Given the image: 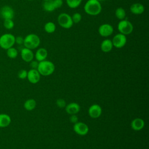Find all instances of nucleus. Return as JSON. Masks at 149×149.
I'll use <instances>...</instances> for the list:
<instances>
[{
	"instance_id": "7ed1b4c3",
	"label": "nucleus",
	"mask_w": 149,
	"mask_h": 149,
	"mask_svg": "<svg viewBox=\"0 0 149 149\" xmlns=\"http://www.w3.org/2000/svg\"><path fill=\"white\" fill-rule=\"evenodd\" d=\"M40 41V38L38 35L34 33H30L27 34L24 38L23 45L24 47L33 50L39 47Z\"/></svg>"
},
{
	"instance_id": "c756f323",
	"label": "nucleus",
	"mask_w": 149,
	"mask_h": 149,
	"mask_svg": "<svg viewBox=\"0 0 149 149\" xmlns=\"http://www.w3.org/2000/svg\"><path fill=\"white\" fill-rule=\"evenodd\" d=\"M52 1L56 9L61 8L63 3V0H52Z\"/></svg>"
},
{
	"instance_id": "2eb2a0df",
	"label": "nucleus",
	"mask_w": 149,
	"mask_h": 149,
	"mask_svg": "<svg viewBox=\"0 0 149 149\" xmlns=\"http://www.w3.org/2000/svg\"><path fill=\"white\" fill-rule=\"evenodd\" d=\"M145 125V123L143 119L139 118L134 119L130 123V126L133 130L140 131L142 130Z\"/></svg>"
},
{
	"instance_id": "f3484780",
	"label": "nucleus",
	"mask_w": 149,
	"mask_h": 149,
	"mask_svg": "<svg viewBox=\"0 0 149 149\" xmlns=\"http://www.w3.org/2000/svg\"><path fill=\"white\" fill-rule=\"evenodd\" d=\"M48 56V51L44 48H40L37 49L34 54V58L38 62L45 60Z\"/></svg>"
},
{
	"instance_id": "5701e85b",
	"label": "nucleus",
	"mask_w": 149,
	"mask_h": 149,
	"mask_svg": "<svg viewBox=\"0 0 149 149\" xmlns=\"http://www.w3.org/2000/svg\"><path fill=\"white\" fill-rule=\"evenodd\" d=\"M43 8L44 9L48 12H53L54 10H55L56 9L54 6V3L52 0H50V1H44L43 3Z\"/></svg>"
},
{
	"instance_id": "c85d7f7f",
	"label": "nucleus",
	"mask_w": 149,
	"mask_h": 149,
	"mask_svg": "<svg viewBox=\"0 0 149 149\" xmlns=\"http://www.w3.org/2000/svg\"><path fill=\"white\" fill-rule=\"evenodd\" d=\"M27 71L25 69H21L19 71L17 76L20 79H25L27 78Z\"/></svg>"
},
{
	"instance_id": "0eeeda50",
	"label": "nucleus",
	"mask_w": 149,
	"mask_h": 149,
	"mask_svg": "<svg viewBox=\"0 0 149 149\" xmlns=\"http://www.w3.org/2000/svg\"><path fill=\"white\" fill-rule=\"evenodd\" d=\"M126 36L120 33L116 34L113 36L112 40V42L113 47L116 48H123L127 42Z\"/></svg>"
},
{
	"instance_id": "20e7f679",
	"label": "nucleus",
	"mask_w": 149,
	"mask_h": 149,
	"mask_svg": "<svg viewBox=\"0 0 149 149\" xmlns=\"http://www.w3.org/2000/svg\"><path fill=\"white\" fill-rule=\"evenodd\" d=\"M15 44V36L10 33H5L0 37V47L3 49L13 47Z\"/></svg>"
},
{
	"instance_id": "dca6fc26",
	"label": "nucleus",
	"mask_w": 149,
	"mask_h": 149,
	"mask_svg": "<svg viewBox=\"0 0 149 149\" xmlns=\"http://www.w3.org/2000/svg\"><path fill=\"white\" fill-rule=\"evenodd\" d=\"M144 6L141 3H134L130 7V11L134 15H139L144 12Z\"/></svg>"
},
{
	"instance_id": "ddd939ff",
	"label": "nucleus",
	"mask_w": 149,
	"mask_h": 149,
	"mask_svg": "<svg viewBox=\"0 0 149 149\" xmlns=\"http://www.w3.org/2000/svg\"><path fill=\"white\" fill-rule=\"evenodd\" d=\"M20 56L24 62H30L34 58V54L31 49L23 47L20 51Z\"/></svg>"
},
{
	"instance_id": "1a4fd4ad",
	"label": "nucleus",
	"mask_w": 149,
	"mask_h": 149,
	"mask_svg": "<svg viewBox=\"0 0 149 149\" xmlns=\"http://www.w3.org/2000/svg\"><path fill=\"white\" fill-rule=\"evenodd\" d=\"M73 129L76 134L80 136H85L89 131V128L87 124L79 121L73 125Z\"/></svg>"
},
{
	"instance_id": "7c9ffc66",
	"label": "nucleus",
	"mask_w": 149,
	"mask_h": 149,
	"mask_svg": "<svg viewBox=\"0 0 149 149\" xmlns=\"http://www.w3.org/2000/svg\"><path fill=\"white\" fill-rule=\"evenodd\" d=\"M24 41V38L22 36H17L15 37V43L18 45H23Z\"/></svg>"
},
{
	"instance_id": "423d86ee",
	"label": "nucleus",
	"mask_w": 149,
	"mask_h": 149,
	"mask_svg": "<svg viewBox=\"0 0 149 149\" xmlns=\"http://www.w3.org/2000/svg\"><path fill=\"white\" fill-rule=\"evenodd\" d=\"M117 27L119 32L125 36L131 34L133 31V24L126 19L120 20L118 23Z\"/></svg>"
},
{
	"instance_id": "f257e3e1",
	"label": "nucleus",
	"mask_w": 149,
	"mask_h": 149,
	"mask_svg": "<svg viewBox=\"0 0 149 149\" xmlns=\"http://www.w3.org/2000/svg\"><path fill=\"white\" fill-rule=\"evenodd\" d=\"M84 12L90 16H97L102 10L101 2L97 0H88L84 5Z\"/></svg>"
},
{
	"instance_id": "a878e982",
	"label": "nucleus",
	"mask_w": 149,
	"mask_h": 149,
	"mask_svg": "<svg viewBox=\"0 0 149 149\" xmlns=\"http://www.w3.org/2000/svg\"><path fill=\"white\" fill-rule=\"evenodd\" d=\"M3 26L7 30H11L13 28L15 24L12 19H5L3 20Z\"/></svg>"
},
{
	"instance_id": "6e6552de",
	"label": "nucleus",
	"mask_w": 149,
	"mask_h": 149,
	"mask_svg": "<svg viewBox=\"0 0 149 149\" xmlns=\"http://www.w3.org/2000/svg\"><path fill=\"white\" fill-rule=\"evenodd\" d=\"M113 26L109 23H103L101 24L98 29L99 34L103 37L110 36L113 33Z\"/></svg>"
},
{
	"instance_id": "39448f33",
	"label": "nucleus",
	"mask_w": 149,
	"mask_h": 149,
	"mask_svg": "<svg viewBox=\"0 0 149 149\" xmlns=\"http://www.w3.org/2000/svg\"><path fill=\"white\" fill-rule=\"evenodd\" d=\"M57 21L59 25L63 29H69L73 25L71 16L67 13H60L58 16Z\"/></svg>"
},
{
	"instance_id": "4be33fe9",
	"label": "nucleus",
	"mask_w": 149,
	"mask_h": 149,
	"mask_svg": "<svg viewBox=\"0 0 149 149\" xmlns=\"http://www.w3.org/2000/svg\"><path fill=\"white\" fill-rule=\"evenodd\" d=\"M115 15L116 17L118 18L119 20H123V19H125V18L126 16V11L124 9V8H123L122 7H119V8H116V9L115 10Z\"/></svg>"
},
{
	"instance_id": "412c9836",
	"label": "nucleus",
	"mask_w": 149,
	"mask_h": 149,
	"mask_svg": "<svg viewBox=\"0 0 149 149\" xmlns=\"http://www.w3.org/2000/svg\"><path fill=\"white\" fill-rule=\"evenodd\" d=\"M44 29L46 33L51 34L56 30V25L52 22H48L44 24Z\"/></svg>"
},
{
	"instance_id": "f8f14e48",
	"label": "nucleus",
	"mask_w": 149,
	"mask_h": 149,
	"mask_svg": "<svg viewBox=\"0 0 149 149\" xmlns=\"http://www.w3.org/2000/svg\"><path fill=\"white\" fill-rule=\"evenodd\" d=\"M40 76L41 74L37 69H31L27 72V79L30 83L32 84H36L40 81Z\"/></svg>"
},
{
	"instance_id": "a211bd4d",
	"label": "nucleus",
	"mask_w": 149,
	"mask_h": 149,
	"mask_svg": "<svg viewBox=\"0 0 149 149\" xmlns=\"http://www.w3.org/2000/svg\"><path fill=\"white\" fill-rule=\"evenodd\" d=\"M113 46L112 42V40L110 39L106 38L104 40L100 45L101 50L105 53L109 52L112 49Z\"/></svg>"
},
{
	"instance_id": "9b49d317",
	"label": "nucleus",
	"mask_w": 149,
	"mask_h": 149,
	"mask_svg": "<svg viewBox=\"0 0 149 149\" xmlns=\"http://www.w3.org/2000/svg\"><path fill=\"white\" fill-rule=\"evenodd\" d=\"M88 113L91 118L97 119L101 115L102 108L98 104H93L89 107L88 109Z\"/></svg>"
},
{
	"instance_id": "4468645a",
	"label": "nucleus",
	"mask_w": 149,
	"mask_h": 149,
	"mask_svg": "<svg viewBox=\"0 0 149 149\" xmlns=\"http://www.w3.org/2000/svg\"><path fill=\"white\" fill-rule=\"evenodd\" d=\"M65 111L67 113L70 115L77 114L80 110V107L77 102H71L66 105Z\"/></svg>"
},
{
	"instance_id": "f03ea898",
	"label": "nucleus",
	"mask_w": 149,
	"mask_h": 149,
	"mask_svg": "<svg viewBox=\"0 0 149 149\" xmlns=\"http://www.w3.org/2000/svg\"><path fill=\"white\" fill-rule=\"evenodd\" d=\"M37 69L41 75L47 76L54 73L55 69V66L53 62L45 59L38 62Z\"/></svg>"
},
{
	"instance_id": "b1692460",
	"label": "nucleus",
	"mask_w": 149,
	"mask_h": 149,
	"mask_svg": "<svg viewBox=\"0 0 149 149\" xmlns=\"http://www.w3.org/2000/svg\"><path fill=\"white\" fill-rule=\"evenodd\" d=\"M6 55L10 59H15L18 55V51L13 47H10L6 49Z\"/></svg>"
},
{
	"instance_id": "9d476101",
	"label": "nucleus",
	"mask_w": 149,
	"mask_h": 149,
	"mask_svg": "<svg viewBox=\"0 0 149 149\" xmlns=\"http://www.w3.org/2000/svg\"><path fill=\"white\" fill-rule=\"evenodd\" d=\"M14 10L9 5H4L0 9V16L3 20L12 19L14 17Z\"/></svg>"
},
{
	"instance_id": "2f4dec72",
	"label": "nucleus",
	"mask_w": 149,
	"mask_h": 149,
	"mask_svg": "<svg viewBox=\"0 0 149 149\" xmlns=\"http://www.w3.org/2000/svg\"><path fill=\"white\" fill-rule=\"evenodd\" d=\"M69 120L71 123L74 124L78 122V117L76 114L70 115V118H69Z\"/></svg>"
},
{
	"instance_id": "aec40b11",
	"label": "nucleus",
	"mask_w": 149,
	"mask_h": 149,
	"mask_svg": "<svg viewBox=\"0 0 149 149\" xmlns=\"http://www.w3.org/2000/svg\"><path fill=\"white\" fill-rule=\"evenodd\" d=\"M36 105H37V102L36 100L33 98H30L27 100L23 104V107L24 109L28 111H31L34 109L36 107Z\"/></svg>"
},
{
	"instance_id": "cd10ccee",
	"label": "nucleus",
	"mask_w": 149,
	"mask_h": 149,
	"mask_svg": "<svg viewBox=\"0 0 149 149\" xmlns=\"http://www.w3.org/2000/svg\"><path fill=\"white\" fill-rule=\"evenodd\" d=\"M56 104L58 107L60 108H65L66 105V101H65L64 99L63 98H59L56 101Z\"/></svg>"
},
{
	"instance_id": "473e14b6",
	"label": "nucleus",
	"mask_w": 149,
	"mask_h": 149,
	"mask_svg": "<svg viewBox=\"0 0 149 149\" xmlns=\"http://www.w3.org/2000/svg\"><path fill=\"white\" fill-rule=\"evenodd\" d=\"M38 62L37 61H31L30 62V66L31 68V69H37L38 65Z\"/></svg>"
},
{
	"instance_id": "393cba45",
	"label": "nucleus",
	"mask_w": 149,
	"mask_h": 149,
	"mask_svg": "<svg viewBox=\"0 0 149 149\" xmlns=\"http://www.w3.org/2000/svg\"><path fill=\"white\" fill-rule=\"evenodd\" d=\"M82 0H66V2L68 7L72 9H74L80 6Z\"/></svg>"
},
{
	"instance_id": "f704fd0d",
	"label": "nucleus",
	"mask_w": 149,
	"mask_h": 149,
	"mask_svg": "<svg viewBox=\"0 0 149 149\" xmlns=\"http://www.w3.org/2000/svg\"><path fill=\"white\" fill-rule=\"evenodd\" d=\"M50 1V0H44V1Z\"/></svg>"
},
{
	"instance_id": "bb28decb",
	"label": "nucleus",
	"mask_w": 149,
	"mask_h": 149,
	"mask_svg": "<svg viewBox=\"0 0 149 149\" xmlns=\"http://www.w3.org/2000/svg\"><path fill=\"white\" fill-rule=\"evenodd\" d=\"M71 17H72V19L73 24L79 23L81 20V19H82L81 15L79 12H76L73 13Z\"/></svg>"
},
{
	"instance_id": "c9c22d12",
	"label": "nucleus",
	"mask_w": 149,
	"mask_h": 149,
	"mask_svg": "<svg viewBox=\"0 0 149 149\" xmlns=\"http://www.w3.org/2000/svg\"><path fill=\"white\" fill-rule=\"evenodd\" d=\"M28 1H33V0H28Z\"/></svg>"
},
{
	"instance_id": "72a5a7b5",
	"label": "nucleus",
	"mask_w": 149,
	"mask_h": 149,
	"mask_svg": "<svg viewBox=\"0 0 149 149\" xmlns=\"http://www.w3.org/2000/svg\"><path fill=\"white\" fill-rule=\"evenodd\" d=\"M97 1H100V2H101V1H105V0H97Z\"/></svg>"
},
{
	"instance_id": "6ab92c4d",
	"label": "nucleus",
	"mask_w": 149,
	"mask_h": 149,
	"mask_svg": "<svg viewBox=\"0 0 149 149\" xmlns=\"http://www.w3.org/2000/svg\"><path fill=\"white\" fill-rule=\"evenodd\" d=\"M10 116L6 113H0V128L8 127L11 123Z\"/></svg>"
}]
</instances>
